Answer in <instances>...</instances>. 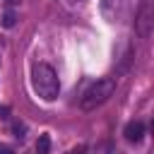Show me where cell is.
Listing matches in <instances>:
<instances>
[{
	"mask_svg": "<svg viewBox=\"0 0 154 154\" xmlns=\"http://www.w3.org/2000/svg\"><path fill=\"white\" fill-rule=\"evenodd\" d=\"M31 87H34L36 96L43 99V101H55L58 94H60V79H58L55 70L48 63L34 65V70H31Z\"/></svg>",
	"mask_w": 154,
	"mask_h": 154,
	"instance_id": "cell-1",
	"label": "cell"
},
{
	"mask_svg": "<svg viewBox=\"0 0 154 154\" xmlns=\"http://www.w3.org/2000/svg\"><path fill=\"white\" fill-rule=\"evenodd\" d=\"M116 91V79L113 77H101L96 79L84 94H82V101H79V108L82 111H96L99 106H103Z\"/></svg>",
	"mask_w": 154,
	"mask_h": 154,
	"instance_id": "cell-2",
	"label": "cell"
},
{
	"mask_svg": "<svg viewBox=\"0 0 154 154\" xmlns=\"http://www.w3.org/2000/svg\"><path fill=\"white\" fill-rule=\"evenodd\" d=\"M152 29H154V5L152 0H142L135 14V31L140 38H149Z\"/></svg>",
	"mask_w": 154,
	"mask_h": 154,
	"instance_id": "cell-3",
	"label": "cell"
},
{
	"mask_svg": "<svg viewBox=\"0 0 154 154\" xmlns=\"http://www.w3.org/2000/svg\"><path fill=\"white\" fill-rule=\"evenodd\" d=\"M101 14L111 24H123L128 19V0H101Z\"/></svg>",
	"mask_w": 154,
	"mask_h": 154,
	"instance_id": "cell-4",
	"label": "cell"
},
{
	"mask_svg": "<svg viewBox=\"0 0 154 154\" xmlns=\"http://www.w3.org/2000/svg\"><path fill=\"white\" fill-rule=\"evenodd\" d=\"M123 135H125L128 142H140V140L144 137V123H142V120H132V123H128L125 130H123Z\"/></svg>",
	"mask_w": 154,
	"mask_h": 154,
	"instance_id": "cell-5",
	"label": "cell"
},
{
	"mask_svg": "<svg viewBox=\"0 0 154 154\" xmlns=\"http://www.w3.org/2000/svg\"><path fill=\"white\" fill-rule=\"evenodd\" d=\"M0 24H2L5 29H12V26L17 24V14H14L12 10H5V12H2V17H0Z\"/></svg>",
	"mask_w": 154,
	"mask_h": 154,
	"instance_id": "cell-6",
	"label": "cell"
},
{
	"mask_svg": "<svg viewBox=\"0 0 154 154\" xmlns=\"http://www.w3.org/2000/svg\"><path fill=\"white\" fill-rule=\"evenodd\" d=\"M48 149H51V137L48 135H41L36 140V152L38 154H48Z\"/></svg>",
	"mask_w": 154,
	"mask_h": 154,
	"instance_id": "cell-7",
	"label": "cell"
},
{
	"mask_svg": "<svg viewBox=\"0 0 154 154\" xmlns=\"http://www.w3.org/2000/svg\"><path fill=\"white\" fill-rule=\"evenodd\" d=\"M12 132H14V137H17V140H24L26 125H24V123H14V125H12Z\"/></svg>",
	"mask_w": 154,
	"mask_h": 154,
	"instance_id": "cell-8",
	"label": "cell"
},
{
	"mask_svg": "<svg viewBox=\"0 0 154 154\" xmlns=\"http://www.w3.org/2000/svg\"><path fill=\"white\" fill-rule=\"evenodd\" d=\"M0 118H10V108L7 106H0Z\"/></svg>",
	"mask_w": 154,
	"mask_h": 154,
	"instance_id": "cell-9",
	"label": "cell"
},
{
	"mask_svg": "<svg viewBox=\"0 0 154 154\" xmlns=\"http://www.w3.org/2000/svg\"><path fill=\"white\" fill-rule=\"evenodd\" d=\"M12 152V147H7V144H0V154H10Z\"/></svg>",
	"mask_w": 154,
	"mask_h": 154,
	"instance_id": "cell-10",
	"label": "cell"
},
{
	"mask_svg": "<svg viewBox=\"0 0 154 154\" xmlns=\"http://www.w3.org/2000/svg\"><path fill=\"white\" fill-rule=\"evenodd\" d=\"M5 5H19V0H2Z\"/></svg>",
	"mask_w": 154,
	"mask_h": 154,
	"instance_id": "cell-11",
	"label": "cell"
},
{
	"mask_svg": "<svg viewBox=\"0 0 154 154\" xmlns=\"http://www.w3.org/2000/svg\"><path fill=\"white\" fill-rule=\"evenodd\" d=\"M70 5H79V2H84V0H67Z\"/></svg>",
	"mask_w": 154,
	"mask_h": 154,
	"instance_id": "cell-12",
	"label": "cell"
}]
</instances>
